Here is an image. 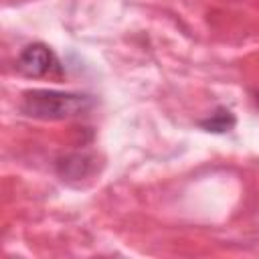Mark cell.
Listing matches in <instances>:
<instances>
[{"label":"cell","mask_w":259,"mask_h":259,"mask_svg":"<svg viewBox=\"0 0 259 259\" xmlns=\"http://www.w3.org/2000/svg\"><path fill=\"white\" fill-rule=\"evenodd\" d=\"M95 105V99L87 93L59 91V89H28L22 93L20 111L26 117L40 121H61L85 115Z\"/></svg>","instance_id":"1"},{"label":"cell","mask_w":259,"mask_h":259,"mask_svg":"<svg viewBox=\"0 0 259 259\" xmlns=\"http://www.w3.org/2000/svg\"><path fill=\"white\" fill-rule=\"evenodd\" d=\"M57 67L59 61L51 51V47H47L45 42L26 45L16 59V69L26 77H45Z\"/></svg>","instance_id":"2"},{"label":"cell","mask_w":259,"mask_h":259,"mask_svg":"<svg viewBox=\"0 0 259 259\" xmlns=\"http://www.w3.org/2000/svg\"><path fill=\"white\" fill-rule=\"evenodd\" d=\"M55 168L63 180H81V178H87L93 174L95 158L85 152H73V154L59 158Z\"/></svg>","instance_id":"3"},{"label":"cell","mask_w":259,"mask_h":259,"mask_svg":"<svg viewBox=\"0 0 259 259\" xmlns=\"http://www.w3.org/2000/svg\"><path fill=\"white\" fill-rule=\"evenodd\" d=\"M237 123V117L235 113L229 109V107H217L208 117L200 119L198 121V127L204 130V132H210V134H227L235 127Z\"/></svg>","instance_id":"4"},{"label":"cell","mask_w":259,"mask_h":259,"mask_svg":"<svg viewBox=\"0 0 259 259\" xmlns=\"http://www.w3.org/2000/svg\"><path fill=\"white\" fill-rule=\"evenodd\" d=\"M253 95H255V103H257V107H259V91H255Z\"/></svg>","instance_id":"5"}]
</instances>
